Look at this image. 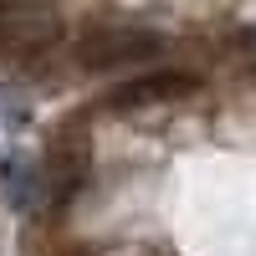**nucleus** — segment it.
<instances>
[{
    "label": "nucleus",
    "instance_id": "nucleus-1",
    "mask_svg": "<svg viewBox=\"0 0 256 256\" xmlns=\"http://www.w3.org/2000/svg\"><path fill=\"white\" fill-rule=\"evenodd\" d=\"M164 52V36L148 26H92L77 41V62L88 72H113V67H144Z\"/></svg>",
    "mask_w": 256,
    "mask_h": 256
},
{
    "label": "nucleus",
    "instance_id": "nucleus-2",
    "mask_svg": "<svg viewBox=\"0 0 256 256\" xmlns=\"http://www.w3.org/2000/svg\"><path fill=\"white\" fill-rule=\"evenodd\" d=\"M88 169H92V154H88V138L82 134H62L52 148H46V159L36 164V205H67L82 184H88Z\"/></svg>",
    "mask_w": 256,
    "mask_h": 256
},
{
    "label": "nucleus",
    "instance_id": "nucleus-3",
    "mask_svg": "<svg viewBox=\"0 0 256 256\" xmlns=\"http://www.w3.org/2000/svg\"><path fill=\"white\" fill-rule=\"evenodd\" d=\"M62 41L56 10L36 0H0V52L6 56H41Z\"/></svg>",
    "mask_w": 256,
    "mask_h": 256
},
{
    "label": "nucleus",
    "instance_id": "nucleus-4",
    "mask_svg": "<svg viewBox=\"0 0 256 256\" xmlns=\"http://www.w3.org/2000/svg\"><path fill=\"white\" fill-rule=\"evenodd\" d=\"M190 92H200V77L164 67V72H144L134 82H123V88H113L108 92V108L113 113H138V108H159V102H180Z\"/></svg>",
    "mask_w": 256,
    "mask_h": 256
},
{
    "label": "nucleus",
    "instance_id": "nucleus-5",
    "mask_svg": "<svg viewBox=\"0 0 256 256\" xmlns=\"http://www.w3.org/2000/svg\"><path fill=\"white\" fill-rule=\"evenodd\" d=\"M0 180H6V200H10L16 210H31V205H36V159L10 154L6 164H0Z\"/></svg>",
    "mask_w": 256,
    "mask_h": 256
}]
</instances>
